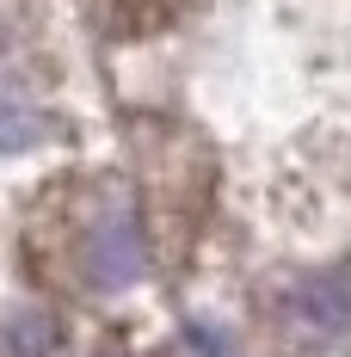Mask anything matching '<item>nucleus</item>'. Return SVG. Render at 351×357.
<instances>
[{
  "instance_id": "f257e3e1",
  "label": "nucleus",
  "mask_w": 351,
  "mask_h": 357,
  "mask_svg": "<svg viewBox=\"0 0 351 357\" xmlns=\"http://www.w3.org/2000/svg\"><path fill=\"white\" fill-rule=\"evenodd\" d=\"M87 259H93V271H99V284L117 289V284H130L142 271V247H136V228L117 215V222H105L99 228V241L87 247Z\"/></svg>"
}]
</instances>
